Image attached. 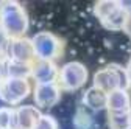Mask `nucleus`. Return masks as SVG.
<instances>
[{
	"label": "nucleus",
	"instance_id": "obj_1",
	"mask_svg": "<svg viewBox=\"0 0 131 129\" xmlns=\"http://www.w3.org/2000/svg\"><path fill=\"white\" fill-rule=\"evenodd\" d=\"M0 25L3 27L11 39L25 37L30 27V19L25 8L14 0L2 2L0 3Z\"/></svg>",
	"mask_w": 131,
	"mask_h": 129
},
{
	"label": "nucleus",
	"instance_id": "obj_2",
	"mask_svg": "<svg viewBox=\"0 0 131 129\" xmlns=\"http://www.w3.org/2000/svg\"><path fill=\"white\" fill-rule=\"evenodd\" d=\"M36 61L56 62L64 51V41L50 31H39L31 37Z\"/></svg>",
	"mask_w": 131,
	"mask_h": 129
},
{
	"label": "nucleus",
	"instance_id": "obj_3",
	"mask_svg": "<svg viewBox=\"0 0 131 129\" xmlns=\"http://www.w3.org/2000/svg\"><path fill=\"white\" fill-rule=\"evenodd\" d=\"M33 93V84L28 78H5L0 83V101L6 106H20Z\"/></svg>",
	"mask_w": 131,
	"mask_h": 129
},
{
	"label": "nucleus",
	"instance_id": "obj_4",
	"mask_svg": "<svg viewBox=\"0 0 131 129\" xmlns=\"http://www.w3.org/2000/svg\"><path fill=\"white\" fill-rule=\"evenodd\" d=\"M88 79H89V72L83 62L72 61V62H66L64 66L59 67L58 86L61 87V90H67V92L80 90L83 86H86Z\"/></svg>",
	"mask_w": 131,
	"mask_h": 129
},
{
	"label": "nucleus",
	"instance_id": "obj_5",
	"mask_svg": "<svg viewBox=\"0 0 131 129\" xmlns=\"http://www.w3.org/2000/svg\"><path fill=\"white\" fill-rule=\"evenodd\" d=\"M61 87L58 83L35 84L33 86V101L38 109H52L61 100Z\"/></svg>",
	"mask_w": 131,
	"mask_h": 129
},
{
	"label": "nucleus",
	"instance_id": "obj_6",
	"mask_svg": "<svg viewBox=\"0 0 131 129\" xmlns=\"http://www.w3.org/2000/svg\"><path fill=\"white\" fill-rule=\"evenodd\" d=\"M5 58H8L11 61H16V62L33 64V62L36 61V56H35V48H33L31 39L30 37L11 39Z\"/></svg>",
	"mask_w": 131,
	"mask_h": 129
},
{
	"label": "nucleus",
	"instance_id": "obj_7",
	"mask_svg": "<svg viewBox=\"0 0 131 129\" xmlns=\"http://www.w3.org/2000/svg\"><path fill=\"white\" fill-rule=\"evenodd\" d=\"M59 67L52 61H35L31 66V78L35 84H52L58 83Z\"/></svg>",
	"mask_w": 131,
	"mask_h": 129
},
{
	"label": "nucleus",
	"instance_id": "obj_8",
	"mask_svg": "<svg viewBox=\"0 0 131 129\" xmlns=\"http://www.w3.org/2000/svg\"><path fill=\"white\" fill-rule=\"evenodd\" d=\"M42 115L41 109L35 104H20L14 107V129H35L39 117Z\"/></svg>",
	"mask_w": 131,
	"mask_h": 129
},
{
	"label": "nucleus",
	"instance_id": "obj_9",
	"mask_svg": "<svg viewBox=\"0 0 131 129\" xmlns=\"http://www.w3.org/2000/svg\"><path fill=\"white\" fill-rule=\"evenodd\" d=\"M92 86L103 90V92H106V93L119 89L117 78H116V75H114V72L111 70L109 66H106V67L95 72V75L92 78Z\"/></svg>",
	"mask_w": 131,
	"mask_h": 129
},
{
	"label": "nucleus",
	"instance_id": "obj_10",
	"mask_svg": "<svg viewBox=\"0 0 131 129\" xmlns=\"http://www.w3.org/2000/svg\"><path fill=\"white\" fill-rule=\"evenodd\" d=\"M106 103H108V93L97 89V87H89L86 89V92L83 93V104L91 109L92 112H100L106 109Z\"/></svg>",
	"mask_w": 131,
	"mask_h": 129
},
{
	"label": "nucleus",
	"instance_id": "obj_11",
	"mask_svg": "<svg viewBox=\"0 0 131 129\" xmlns=\"http://www.w3.org/2000/svg\"><path fill=\"white\" fill-rule=\"evenodd\" d=\"M108 112H122V110H131V95L128 90L116 89L108 93V103H106Z\"/></svg>",
	"mask_w": 131,
	"mask_h": 129
},
{
	"label": "nucleus",
	"instance_id": "obj_12",
	"mask_svg": "<svg viewBox=\"0 0 131 129\" xmlns=\"http://www.w3.org/2000/svg\"><path fill=\"white\" fill-rule=\"evenodd\" d=\"M5 62V78H31V66L33 64L16 62L3 56Z\"/></svg>",
	"mask_w": 131,
	"mask_h": 129
},
{
	"label": "nucleus",
	"instance_id": "obj_13",
	"mask_svg": "<svg viewBox=\"0 0 131 129\" xmlns=\"http://www.w3.org/2000/svg\"><path fill=\"white\" fill-rule=\"evenodd\" d=\"M126 17H128V12L125 9H122L120 6L111 12L105 20H102L100 23L106 28V30H111V31H119V30H123V25L126 22Z\"/></svg>",
	"mask_w": 131,
	"mask_h": 129
},
{
	"label": "nucleus",
	"instance_id": "obj_14",
	"mask_svg": "<svg viewBox=\"0 0 131 129\" xmlns=\"http://www.w3.org/2000/svg\"><path fill=\"white\" fill-rule=\"evenodd\" d=\"M109 129H131V110L108 112Z\"/></svg>",
	"mask_w": 131,
	"mask_h": 129
},
{
	"label": "nucleus",
	"instance_id": "obj_15",
	"mask_svg": "<svg viewBox=\"0 0 131 129\" xmlns=\"http://www.w3.org/2000/svg\"><path fill=\"white\" fill-rule=\"evenodd\" d=\"M119 8V2L117 0H100V2H97L94 5V14H95V17L98 20H105L111 12H114Z\"/></svg>",
	"mask_w": 131,
	"mask_h": 129
},
{
	"label": "nucleus",
	"instance_id": "obj_16",
	"mask_svg": "<svg viewBox=\"0 0 131 129\" xmlns=\"http://www.w3.org/2000/svg\"><path fill=\"white\" fill-rule=\"evenodd\" d=\"M111 70L114 72V75H116L117 78V84H119V89L122 90H128L131 86H129V79H128V73H126V69L119 66V64H109Z\"/></svg>",
	"mask_w": 131,
	"mask_h": 129
},
{
	"label": "nucleus",
	"instance_id": "obj_17",
	"mask_svg": "<svg viewBox=\"0 0 131 129\" xmlns=\"http://www.w3.org/2000/svg\"><path fill=\"white\" fill-rule=\"evenodd\" d=\"M14 126V107H0V129H9Z\"/></svg>",
	"mask_w": 131,
	"mask_h": 129
},
{
	"label": "nucleus",
	"instance_id": "obj_18",
	"mask_svg": "<svg viewBox=\"0 0 131 129\" xmlns=\"http://www.w3.org/2000/svg\"><path fill=\"white\" fill-rule=\"evenodd\" d=\"M35 129H59V124H58L55 117L48 115V114H42L39 117Z\"/></svg>",
	"mask_w": 131,
	"mask_h": 129
},
{
	"label": "nucleus",
	"instance_id": "obj_19",
	"mask_svg": "<svg viewBox=\"0 0 131 129\" xmlns=\"http://www.w3.org/2000/svg\"><path fill=\"white\" fill-rule=\"evenodd\" d=\"M9 42H11V37L6 34V31L3 30V27L0 25V58H3L6 55Z\"/></svg>",
	"mask_w": 131,
	"mask_h": 129
},
{
	"label": "nucleus",
	"instance_id": "obj_20",
	"mask_svg": "<svg viewBox=\"0 0 131 129\" xmlns=\"http://www.w3.org/2000/svg\"><path fill=\"white\" fill-rule=\"evenodd\" d=\"M122 31H123V33H125L128 37H131V16H128V17H126V22H125Z\"/></svg>",
	"mask_w": 131,
	"mask_h": 129
},
{
	"label": "nucleus",
	"instance_id": "obj_21",
	"mask_svg": "<svg viewBox=\"0 0 131 129\" xmlns=\"http://www.w3.org/2000/svg\"><path fill=\"white\" fill-rule=\"evenodd\" d=\"M119 6L122 9H125L128 12V16H131V0H129V2H119Z\"/></svg>",
	"mask_w": 131,
	"mask_h": 129
},
{
	"label": "nucleus",
	"instance_id": "obj_22",
	"mask_svg": "<svg viewBox=\"0 0 131 129\" xmlns=\"http://www.w3.org/2000/svg\"><path fill=\"white\" fill-rule=\"evenodd\" d=\"M5 79V62H3V58H0V83Z\"/></svg>",
	"mask_w": 131,
	"mask_h": 129
},
{
	"label": "nucleus",
	"instance_id": "obj_23",
	"mask_svg": "<svg viewBox=\"0 0 131 129\" xmlns=\"http://www.w3.org/2000/svg\"><path fill=\"white\" fill-rule=\"evenodd\" d=\"M125 69H126V73H128V79H129V86H131V61L128 62V66H126Z\"/></svg>",
	"mask_w": 131,
	"mask_h": 129
},
{
	"label": "nucleus",
	"instance_id": "obj_24",
	"mask_svg": "<svg viewBox=\"0 0 131 129\" xmlns=\"http://www.w3.org/2000/svg\"><path fill=\"white\" fill-rule=\"evenodd\" d=\"M9 129H14V127H9Z\"/></svg>",
	"mask_w": 131,
	"mask_h": 129
},
{
	"label": "nucleus",
	"instance_id": "obj_25",
	"mask_svg": "<svg viewBox=\"0 0 131 129\" xmlns=\"http://www.w3.org/2000/svg\"><path fill=\"white\" fill-rule=\"evenodd\" d=\"M129 61H131V59H129Z\"/></svg>",
	"mask_w": 131,
	"mask_h": 129
}]
</instances>
